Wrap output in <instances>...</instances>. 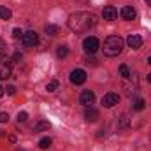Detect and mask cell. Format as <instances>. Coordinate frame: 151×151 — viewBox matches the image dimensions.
Instances as JSON below:
<instances>
[{"mask_svg":"<svg viewBox=\"0 0 151 151\" xmlns=\"http://www.w3.org/2000/svg\"><path fill=\"white\" fill-rule=\"evenodd\" d=\"M69 28L76 32V34H83V32H88L90 28H93L97 25V18L91 14V12H86V11H79L70 14L69 21H67Z\"/></svg>","mask_w":151,"mask_h":151,"instance_id":"1","label":"cell"},{"mask_svg":"<svg viewBox=\"0 0 151 151\" xmlns=\"http://www.w3.org/2000/svg\"><path fill=\"white\" fill-rule=\"evenodd\" d=\"M123 46H125V40L119 35H111V37H107L104 40L102 51H104L106 56H118L123 51Z\"/></svg>","mask_w":151,"mask_h":151,"instance_id":"2","label":"cell"},{"mask_svg":"<svg viewBox=\"0 0 151 151\" xmlns=\"http://www.w3.org/2000/svg\"><path fill=\"white\" fill-rule=\"evenodd\" d=\"M11 72H12V63L5 58V55H0V79L11 77Z\"/></svg>","mask_w":151,"mask_h":151,"instance_id":"3","label":"cell"},{"mask_svg":"<svg viewBox=\"0 0 151 151\" xmlns=\"http://www.w3.org/2000/svg\"><path fill=\"white\" fill-rule=\"evenodd\" d=\"M83 47H84L86 53L93 55V53L100 47V42H99V39L97 37H86L84 40H83Z\"/></svg>","mask_w":151,"mask_h":151,"instance_id":"4","label":"cell"},{"mask_svg":"<svg viewBox=\"0 0 151 151\" xmlns=\"http://www.w3.org/2000/svg\"><path fill=\"white\" fill-rule=\"evenodd\" d=\"M21 40H23V44H25L27 47H34V46H37V42H39V35H37V32L28 30V32L23 34Z\"/></svg>","mask_w":151,"mask_h":151,"instance_id":"5","label":"cell"},{"mask_svg":"<svg viewBox=\"0 0 151 151\" xmlns=\"http://www.w3.org/2000/svg\"><path fill=\"white\" fill-rule=\"evenodd\" d=\"M79 102H81L84 107H91V106L95 104V93H93L91 90H84V91L81 93V97H79Z\"/></svg>","mask_w":151,"mask_h":151,"instance_id":"6","label":"cell"},{"mask_svg":"<svg viewBox=\"0 0 151 151\" xmlns=\"http://www.w3.org/2000/svg\"><path fill=\"white\" fill-rule=\"evenodd\" d=\"M86 81V72L83 69H74L70 72V83L72 84H83Z\"/></svg>","mask_w":151,"mask_h":151,"instance_id":"7","label":"cell"},{"mask_svg":"<svg viewBox=\"0 0 151 151\" xmlns=\"http://www.w3.org/2000/svg\"><path fill=\"white\" fill-rule=\"evenodd\" d=\"M119 102V97H118V93H106L104 97H102V106L104 107H114L116 104Z\"/></svg>","mask_w":151,"mask_h":151,"instance_id":"8","label":"cell"},{"mask_svg":"<svg viewBox=\"0 0 151 151\" xmlns=\"http://www.w3.org/2000/svg\"><path fill=\"white\" fill-rule=\"evenodd\" d=\"M119 14H121V18L127 19V21H132V19L137 18V11H135L132 5H125V7L119 11Z\"/></svg>","mask_w":151,"mask_h":151,"instance_id":"9","label":"cell"},{"mask_svg":"<svg viewBox=\"0 0 151 151\" xmlns=\"http://www.w3.org/2000/svg\"><path fill=\"white\" fill-rule=\"evenodd\" d=\"M127 44H128V47H132V49H139V47L142 46V37L132 34V35L127 37Z\"/></svg>","mask_w":151,"mask_h":151,"instance_id":"10","label":"cell"},{"mask_svg":"<svg viewBox=\"0 0 151 151\" xmlns=\"http://www.w3.org/2000/svg\"><path fill=\"white\" fill-rule=\"evenodd\" d=\"M102 16H104V19H107V21H114V19L118 18V11L114 9L113 5H107V7H104Z\"/></svg>","mask_w":151,"mask_h":151,"instance_id":"11","label":"cell"},{"mask_svg":"<svg viewBox=\"0 0 151 151\" xmlns=\"http://www.w3.org/2000/svg\"><path fill=\"white\" fill-rule=\"evenodd\" d=\"M99 111L97 109H93V107H86V111H84V118H86V121H90V123H95L97 119H99Z\"/></svg>","mask_w":151,"mask_h":151,"instance_id":"12","label":"cell"},{"mask_svg":"<svg viewBox=\"0 0 151 151\" xmlns=\"http://www.w3.org/2000/svg\"><path fill=\"white\" fill-rule=\"evenodd\" d=\"M128 127H130V118H128L127 114H121V116H119V128H121V130H127Z\"/></svg>","mask_w":151,"mask_h":151,"instance_id":"13","label":"cell"},{"mask_svg":"<svg viewBox=\"0 0 151 151\" xmlns=\"http://www.w3.org/2000/svg\"><path fill=\"white\" fill-rule=\"evenodd\" d=\"M132 107H134L135 111H142V109L146 107V102H144L142 99H135V100H134V104H132Z\"/></svg>","mask_w":151,"mask_h":151,"instance_id":"14","label":"cell"},{"mask_svg":"<svg viewBox=\"0 0 151 151\" xmlns=\"http://www.w3.org/2000/svg\"><path fill=\"white\" fill-rule=\"evenodd\" d=\"M51 128V125L47 123V121H39L37 127H35V132H46V130H49Z\"/></svg>","mask_w":151,"mask_h":151,"instance_id":"15","label":"cell"},{"mask_svg":"<svg viewBox=\"0 0 151 151\" xmlns=\"http://www.w3.org/2000/svg\"><path fill=\"white\" fill-rule=\"evenodd\" d=\"M11 11L7 9V7H4V5H0V19H11Z\"/></svg>","mask_w":151,"mask_h":151,"instance_id":"16","label":"cell"},{"mask_svg":"<svg viewBox=\"0 0 151 151\" xmlns=\"http://www.w3.org/2000/svg\"><path fill=\"white\" fill-rule=\"evenodd\" d=\"M56 55H58L60 58H65V56L69 55V47H67V46H58V49H56Z\"/></svg>","mask_w":151,"mask_h":151,"instance_id":"17","label":"cell"},{"mask_svg":"<svg viewBox=\"0 0 151 151\" xmlns=\"http://www.w3.org/2000/svg\"><path fill=\"white\" fill-rule=\"evenodd\" d=\"M51 146V139L49 137H42L40 141H39V148H42V150H47Z\"/></svg>","mask_w":151,"mask_h":151,"instance_id":"18","label":"cell"},{"mask_svg":"<svg viewBox=\"0 0 151 151\" xmlns=\"http://www.w3.org/2000/svg\"><path fill=\"white\" fill-rule=\"evenodd\" d=\"M119 76H121L123 79H128V77H130V70H128L127 65H119Z\"/></svg>","mask_w":151,"mask_h":151,"instance_id":"19","label":"cell"},{"mask_svg":"<svg viewBox=\"0 0 151 151\" xmlns=\"http://www.w3.org/2000/svg\"><path fill=\"white\" fill-rule=\"evenodd\" d=\"M56 30H58V28H56L55 25H46V34H47V35H56Z\"/></svg>","mask_w":151,"mask_h":151,"instance_id":"20","label":"cell"},{"mask_svg":"<svg viewBox=\"0 0 151 151\" xmlns=\"http://www.w3.org/2000/svg\"><path fill=\"white\" fill-rule=\"evenodd\" d=\"M56 88H58V81H51V83H47V86H46L47 91H55Z\"/></svg>","mask_w":151,"mask_h":151,"instance_id":"21","label":"cell"},{"mask_svg":"<svg viewBox=\"0 0 151 151\" xmlns=\"http://www.w3.org/2000/svg\"><path fill=\"white\" fill-rule=\"evenodd\" d=\"M27 118H28V114L25 113V111L18 113V123H25V121H27Z\"/></svg>","mask_w":151,"mask_h":151,"instance_id":"22","label":"cell"},{"mask_svg":"<svg viewBox=\"0 0 151 151\" xmlns=\"http://www.w3.org/2000/svg\"><path fill=\"white\" fill-rule=\"evenodd\" d=\"M12 37L14 39H21L23 37V32H21L19 28H14V30H12Z\"/></svg>","mask_w":151,"mask_h":151,"instance_id":"23","label":"cell"},{"mask_svg":"<svg viewBox=\"0 0 151 151\" xmlns=\"http://www.w3.org/2000/svg\"><path fill=\"white\" fill-rule=\"evenodd\" d=\"M9 121V114L7 113H0V123H7Z\"/></svg>","mask_w":151,"mask_h":151,"instance_id":"24","label":"cell"},{"mask_svg":"<svg viewBox=\"0 0 151 151\" xmlns=\"http://www.w3.org/2000/svg\"><path fill=\"white\" fill-rule=\"evenodd\" d=\"M5 91H7V95H14V93H16V88L11 84V86H7V88H5Z\"/></svg>","mask_w":151,"mask_h":151,"instance_id":"25","label":"cell"},{"mask_svg":"<svg viewBox=\"0 0 151 151\" xmlns=\"http://www.w3.org/2000/svg\"><path fill=\"white\" fill-rule=\"evenodd\" d=\"M5 47H7V46H5V42H4V40L0 39V55H4V51H5Z\"/></svg>","mask_w":151,"mask_h":151,"instance_id":"26","label":"cell"},{"mask_svg":"<svg viewBox=\"0 0 151 151\" xmlns=\"http://www.w3.org/2000/svg\"><path fill=\"white\" fill-rule=\"evenodd\" d=\"M23 56H21V53H14V62H19Z\"/></svg>","mask_w":151,"mask_h":151,"instance_id":"27","label":"cell"},{"mask_svg":"<svg viewBox=\"0 0 151 151\" xmlns=\"http://www.w3.org/2000/svg\"><path fill=\"white\" fill-rule=\"evenodd\" d=\"M4 93H5V88H2V86H0V97H4Z\"/></svg>","mask_w":151,"mask_h":151,"instance_id":"28","label":"cell"},{"mask_svg":"<svg viewBox=\"0 0 151 151\" xmlns=\"http://www.w3.org/2000/svg\"><path fill=\"white\" fill-rule=\"evenodd\" d=\"M148 81H150V83H151V74H148Z\"/></svg>","mask_w":151,"mask_h":151,"instance_id":"29","label":"cell"},{"mask_svg":"<svg viewBox=\"0 0 151 151\" xmlns=\"http://www.w3.org/2000/svg\"><path fill=\"white\" fill-rule=\"evenodd\" d=\"M146 4H148V5H151V0H146Z\"/></svg>","mask_w":151,"mask_h":151,"instance_id":"30","label":"cell"},{"mask_svg":"<svg viewBox=\"0 0 151 151\" xmlns=\"http://www.w3.org/2000/svg\"><path fill=\"white\" fill-rule=\"evenodd\" d=\"M148 63H150V65H151V56H150V58H148Z\"/></svg>","mask_w":151,"mask_h":151,"instance_id":"31","label":"cell"}]
</instances>
